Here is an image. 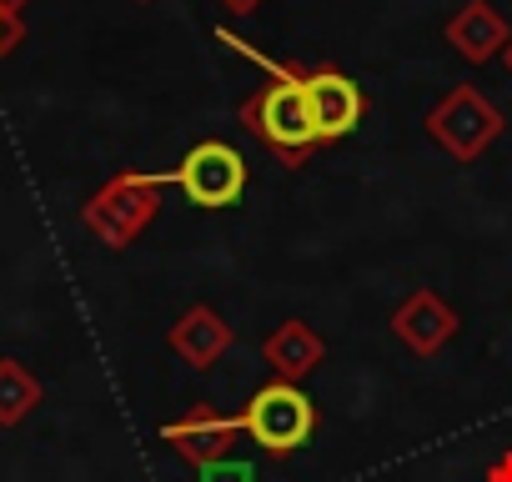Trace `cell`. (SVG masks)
Returning <instances> with one entry per match:
<instances>
[{"label": "cell", "instance_id": "1", "mask_svg": "<svg viewBox=\"0 0 512 482\" xmlns=\"http://www.w3.org/2000/svg\"><path fill=\"white\" fill-rule=\"evenodd\" d=\"M246 126L262 136L272 151H282L287 161H302L322 136L312 126V106H307V91L302 81H282V86H267L246 106Z\"/></svg>", "mask_w": 512, "mask_h": 482}, {"label": "cell", "instance_id": "2", "mask_svg": "<svg viewBox=\"0 0 512 482\" xmlns=\"http://www.w3.org/2000/svg\"><path fill=\"white\" fill-rule=\"evenodd\" d=\"M241 427H246L256 442H262L267 452H297V447L312 437L317 412H312V402H307L297 387L272 382V387H262V392L251 397V407H246Z\"/></svg>", "mask_w": 512, "mask_h": 482}, {"label": "cell", "instance_id": "3", "mask_svg": "<svg viewBox=\"0 0 512 482\" xmlns=\"http://www.w3.org/2000/svg\"><path fill=\"white\" fill-rule=\"evenodd\" d=\"M176 181H181V191L196 206H231L241 196V186H246V161L231 146H221V141H201V146L186 151Z\"/></svg>", "mask_w": 512, "mask_h": 482}, {"label": "cell", "instance_id": "4", "mask_svg": "<svg viewBox=\"0 0 512 482\" xmlns=\"http://www.w3.org/2000/svg\"><path fill=\"white\" fill-rule=\"evenodd\" d=\"M302 91H307L312 126H317L322 141H337V136H347V131L362 121V91H357V81H347L342 71H317V76L302 81Z\"/></svg>", "mask_w": 512, "mask_h": 482}, {"label": "cell", "instance_id": "5", "mask_svg": "<svg viewBox=\"0 0 512 482\" xmlns=\"http://www.w3.org/2000/svg\"><path fill=\"white\" fill-rule=\"evenodd\" d=\"M36 397H41L36 377H31L21 362L0 357V422H21V417L36 407Z\"/></svg>", "mask_w": 512, "mask_h": 482}, {"label": "cell", "instance_id": "6", "mask_svg": "<svg viewBox=\"0 0 512 482\" xmlns=\"http://www.w3.org/2000/svg\"><path fill=\"white\" fill-rule=\"evenodd\" d=\"M16 41H21V21H16V11H0V61L16 51Z\"/></svg>", "mask_w": 512, "mask_h": 482}, {"label": "cell", "instance_id": "7", "mask_svg": "<svg viewBox=\"0 0 512 482\" xmlns=\"http://www.w3.org/2000/svg\"><path fill=\"white\" fill-rule=\"evenodd\" d=\"M16 6H26V0H0V11H16Z\"/></svg>", "mask_w": 512, "mask_h": 482}]
</instances>
